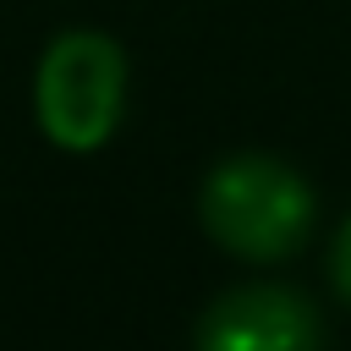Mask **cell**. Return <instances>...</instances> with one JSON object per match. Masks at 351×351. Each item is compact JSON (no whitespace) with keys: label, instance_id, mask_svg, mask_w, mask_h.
Returning a JSON list of instances; mask_svg holds the SVG:
<instances>
[{"label":"cell","instance_id":"cell-4","mask_svg":"<svg viewBox=\"0 0 351 351\" xmlns=\"http://www.w3.org/2000/svg\"><path fill=\"white\" fill-rule=\"evenodd\" d=\"M329 280H335V291L351 302V219L335 230V247H329Z\"/></svg>","mask_w":351,"mask_h":351},{"label":"cell","instance_id":"cell-3","mask_svg":"<svg viewBox=\"0 0 351 351\" xmlns=\"http://www.w3.org/2000/svg\"><path fill=\"white\" fill-rule=\"evenodd\" d=\"M197 351H324V324L291 285H236L197 318Z\"/></svg>","mask_w":351,"mask_h":351},{"label":"cell","instance_id":"cell-1","mask_svg":"<svg viewBox=\"0 0 351 351\" xmlns=\"http://www.w3.org/2000/svg\"><path fill=\"white\" fill-rule=\"evenodd\" d=\"M313 186L269 154H236L214 165L197 197L203 230L247 263L291 258L313 230Z\"/></svg>","mask_w":351,"mask_h":351},{"label":"cell","instance_id":"cell-2","mask_svg":"<svg viewBox=\"0 0 351 351\" xmlns=\"http://www.w3.org/2000/svg\"><path fill=\"white\" fill-rule=\"evenodd\" d=\"M121 99H126V60L104 33H60L44 49L33 104L55 148L71 154L99 148L121 121Z\"/></svg>","mask_w":351,"mask_h":351}]
</instances>
